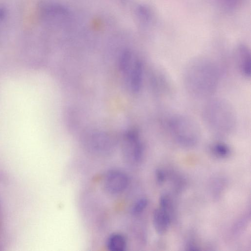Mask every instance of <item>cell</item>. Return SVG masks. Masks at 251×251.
Returning <instances> with one entry per match:
<instances>
[{
	"mask_svg": "<svg viewBox=\"0 0 251 251\" xmlns=\"http://www.w3.org/2000/svg\"><path fill=\"white\" fill-rule=\"evenodd\" d=\"M203 122L208 129L218 134H228L237 124L235 111L231 104L222 98H210L202 111Z\"/></svg>",
	"mask_w": 251,
	"mask_h": 251,
	"instance_id": "7a4b0ae2",
	"label": "cell"
},
{
	"mask_svg": "<svg viewBox=\"0 0 251 251\" xmlns=\"http://www.w3.org/2000/svg\"><path fill=\"white\" fill-rule=\"evenodd\" d=\"M168 127L172 135L185 145H194L200 135L198 124L191 117L183 114L173 116L168 121Z\"/></svg>",
	"mask_w": 251,
	"mask_h": 251,
	"instance_id": "3957f363",
	"label": "cell"
},
{
	"mask_svg": "<svg viewBox=\"0 0 251 251\" xmlns=\"http://www.w3.org/2000/svg\"><path fill=\"white\" fill-rule=\"evenodd\" d=\"M236 61L240 73L246 77H250L251 74V57L249 49L244 46H240L237 50Z\"/></svg>",
	"mask_w": 251,
	"mask_h": 251,
	"instance_id": "52a82bcc",
	"label": "cell"
},
{
	"mask_svg": "<svg viewBox=\"0 0 251 251\" xmlns=\"http://www.w3.org/2000/svg\"><path fill=\"white\" fill-rule=\"evenodd\" d=\"M129 178L123 172L118 170L108 171L105 176L103 181L106 191L112 194L123 192L127 187Z\"/></svg>",
	"mask_w": 251,
	"mask_h": 251,
	"instance_id": "5b68a950",
	"label": "cell"
},
{
	"mask_svg": "<svg viewBox=\"0 0 251 251\" xmlns=\"http://www.w3.org/2000/svg\"><path fill=\"white\" fill-rule=\"evenodd\" d=\"M159 204L161 209L167 210L168 205V200L165 196H162L159 199Z\"/></svg>",
	"mask_w": 251,
	"mask_h": 251,
	"instance_id": "4fadbf2b",
	"label": "cell"
},
{
	"mask_svg": "<svg viewBox=\"0 0 251 251\" xmlns=\"http://www.w3.org/2000/svg\"><path fill=\"white\" fill-rule=\"evenodd\" d=\"M6 19V10L3 6L0 5V34L2 33L5 26Z\"/></svg>",
	"mask_w": 251,
	"mask_h": 251,
	"instance_id": "7c38bea8",
	"label": "cell"
},
{
	"mask_svg": "<svg viewBox=\"0 0 251 251\" xmlns=\"http://www.w3.org/2000/svg\"><path fill=\"white\" fill-rule=\"evenodd\" d=\"M156 176L158 183H161L164 181L165 178L164 174L162 171L157 170L156 172Z\"/></svg>",
	"mask_w": 251,
	"mask_h": 251,
	"instance_id": "5bb4252c",
	"label": "cell"
},
{
	"mask_svg": "<svg viewBox=\"0 0 251 251\" xmlns=\"http://www.w3.org/2000/svg\"><path fill=\"white\" fill-rule=\"evenodd\" d=\"M183 77L184 87L190 95L209 99L218 87L220 74L218 66L213 61L199 57L188 63Z\"/></svg>",
	"mask_w": 251,
	"mask_h": 251,
	"instance_id": "6da1fadb",
	"label": "cell"
},
{
	"mask_svg": "<svg viewBox=\"0 0 251 251\" xmlns=\"http://www.w3.org/2000/svg\"><path fill=\"white\" fill-rule=\"evenodd\" d=\"M148 204V200L145 198H142L139 200L133 205L131 212L133 215H138L140 214L146 208Z\"/></svg>",
	"mask_w": 251,
	"mask_h": 251,
	"instance_id": "30bf717a",
	"label": "cell"
},
{
	"mask_svg": "<svg viewBox=\"0 0 251 251\" xmlns=\"http://www.w3.org/2000/svg\"><path fill=\"white\" fill-rule=\"evenodd\" d=\"M153 222L156 231L159 234L163 233L170 223V217L167 210L156 209L153 214Z\"/></svg>",
	"mask_w": 251,
	"mask_h": 251,
	"instance_id": "ba28073f",
	"label": "cell"
},
{
	"mask_svg": "<svg viewBox=\"0 0 251 251\" xmlns=\"http://www.w3.org/2000/svg\"><path fill=\"white\" fill-rule=\"evenodd\" d=\"M106 245L110 251H124L126 248V241L122 234L114 233L107 238Z\"/></svg>",
	"mask_w": 251,
	"mask_h": 251,
	"instance_id": "9c48e42d",
	"label": "cell"
},
{
	"mask_svg": "<svg viewBox=\"0 0 251 251\" xmlns=\"http://www.w3.org/2000/svg\"><path fill=\"white\" fill-rule=\"evenodd\" d=\"M124 154L126 160L139 162L143 154V147L137 132L130 131L127 133L124 145Z\"/></svg>",
	"mask_w": 251,
	"mask_h": 251,
	"instance_id": "8992f818",
	"label": "cell"
},
{
	"mask_svg": "<svg viewBox=\"0 0 251 251\" xmlns=\"http://www.w3.org/2000/svg\"><path fill=\"white\" fill-rule=\"evenodd\" d=\"M120 68L126 75L129 88L133 92H138L142 82L143 67L141 61L131 55L126 59Z\"/></svg>",
	"mask_w": 251,
	"mask_h": 251,
	"instance_id": "277c9868",
	"label": "cell"
},
{
	"mask_svg": "<svg viewBox=\"0 0 251 251\" xmlns=\"http://www.w3.org/2000/svg\"><path fill=\"white\" fill-rule=\"evenodd\" d=\"M213 151L217 155L225 156L229 152L228 147L223 143H217L213 146Z\"/></svg>",
	"mask_w": 251,
	"mask_h": 251,
	"instance_id": "8fae6325",
	"label": "cell"
}]
</instances>
